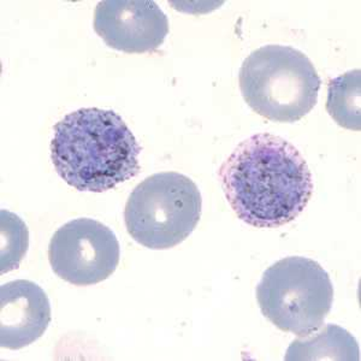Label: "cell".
<instances>
[{
  "label": "cell",
  "mask_w": 361,
  "mask_h": 361,
  "mask_svg": "<svg viewBox=\"0 0 361 361\" xmlns=\"http://www.w3.org/2000/svg\"><path fill=\"white\" fill-rule=\"evenodd\" d=\"M257 300L272 324L282 331L305 336L324 325L333 306V282L312 259L289 257L264 272Z\"/></svg>",
  "instance_id": "obj_5"
},
{
  "label": "cell",
  "mask_w": 361,
  "mask_h": 361,
  "mask_svg": "<svg viewBox=\"0 0 361 361\" xmlns=\"http://www.w3.org/2000/svg\"><path fill=\"white\" fill-rule=\"evenodd\" d=\"M94 29L111 49L153 52L169 34V20L152 0H105L95 8Z\"/></svg>",
  "instance_id": "obj_7"
},
{
  "label": "cell",
  "mask_w": 361,
  "mask_h": 361,
  "mask_svg": "<svg viewBox=\"0 0 361 361\" xmlns=\"http://www.w3.org/2000/svg\"><path fill=\"white\" fill-rule=\"evenodd\" d=\"M238 82L250 109L279 123H294L312 111L322 85L306 54L281 45L252 52L243 63Z\"/></svg>",
  "instance_id": "obj_3"
},
{
  "label": "cell",
  "mask_w": 361,
  "mask_h": 361,
  "mask_svg": "<svg viewBox=\"0 0 361 361\" xmlns=\"http://www.w3.org/2000/svg\"><path fill=\"white\" fill-rule=\"evenodd\" d=\"M318 333H311L293 341L288 348L286 360H360L357 340L338 325L322 326Z\"/></svg>",
  "instance_id": "obj_9"
},
{
  "label": "cell",
  "mask_w": 361,
  "mask_h": 361,
  "mask_svg": "<svg viewBox=\"0 0 361 361\" xmlns=\"http://www.w3.org/2000/svg\"><path fill=\"white\" fill-rule=\"evenodd\" d=\"M51 323V304L40 286L17 279L0 287V345L25 348L39 340Z\"/></svg>",
  "instance_id": "obj_8"
},
{
  "label": "cell",
  "mask_w": 361,
  "mask_h": 361,
  "mask_svg": "<svg viewBox=\"0 0 361 361\" xmlns=\"http://www.w3.org/2000/svg\"><path fill=\"white\" fill-rule=\"evenodd\" d=\"M121 248L115 233L90 218L70 221L54 233L49 260L54 274L69 283H100L118 267Z\"/></svg>",
  "instance_id": "obj_6"
},
{
  "label": "cell",
  "mask_w": 361,
  "mask_h": 361,
  "mask_svg": "<svg viewBox=\"0 0 361 361\" xmlns=\"http://www.w3.org/2000/svg\"><path fill=\"white\" fill-rule=\"evenodd\" d=\"M28 248V230L16 214L1 209V272L15 270Z\"/></svg>",
  "instance_id": "obj_11"
},
{
  "label": "cell",
  "mask_w": 361,
  "mask_h": 361,
  "mask_svg": "<svg viewBox=\"0 0 361 361\" xmlns=\"http://www.w3.org/2000/svg\"><path fill=\"white\" fill-rule=\"evenodd\" d=\"M219 177L236 216L257 228L293 222L312 197V175L304 157L287 140L271 134L238 145Z\"/></svg>",
  "instance_id": "obj_1"
},
{
  "label": "cell",
  "mask_w": 361,
  "mask_h": 361,
  "mask_svg": "<svg viewBox=\"0 0 361 361\" xmlns=\"http://www.w3.org/2000/svg\"><path fill=\"white\" fill-rule=\"evenodd\" d=\"M360 70H350L329 82L326 110L341 127L359 132L361 128Z\"/></svg>",
  "instance_id": "obj_10"
},
{
  "label": "cell",
  "mask_w": 361,
  "mask_h": 361,
  "mask_svg": "<svg viewBox=\"0 0 361 361\" xmlns=\"http://www.w3.org/2000/svg\"><path fill=\"white\" fill-rule=\"evenodd\" d=\"M54 130V169L80 192L103 193L139 175L141 147L115 111L80 109L61 119Z\"/></svg>",
  "instance_id": "obj_2"
},
{
  "label": "cell",
  "mask_w": 361,
  "mask_h": 361,
  "mask_svg": "<svg viewBox=\"0 0 361 361\" xmlns=\"http://www.w3.org/2000/svg\"><path fill=\"white\" fill-rule=\"evenodd\" d=\"M197 185L182 173H159L136 185L128 197L124 221L136 243L169 250L183 243L202 217Z\"/></svg>",
  "instance_id": "obj_4"
}]
</instances>
